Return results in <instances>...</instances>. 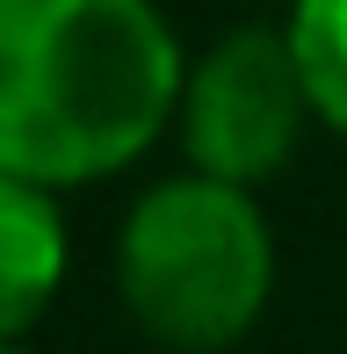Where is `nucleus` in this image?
Segmentation results:
<instances>
[{
    "label": "nucleus",
    "mask_w": 347,
    "mask_h": 354,
    "mask_svg": "<svg viewBox=\"0 0 347 354\" xmlns=\"http://www.w3.org/2000/svg\"><path fill=\"white\" fill-rule=\"evenodd\" d=\"M181 44L152 0H0V174L87 188L181 109Z\"/></svg>",
    "instance_id": "nucleus-1"
},
{
    "label": "nucleus",
    "mask_w": 347,
    "mask_h": 354,
    "mask_svg": "<svg viewBox=\"0 0 347 354\" xmlns=\"http://www.w3.org/2000/svg\"><path fill=\"white\" fill-rule=\"evenodd\" d=\"M116 289L167 354H225L261 326L275 289V239L254 188L174 174L145 188L116 239Z\"/></svg>",
    "instance_id": "nucleus-2"
},
{
    "label": "nucleus",
    "mask_w": 347,
    "mask_h": 354,
    "mask_svg": "<svg viewBox=\"0 0 347 354\" xmlns=\"http://www.w3.org/2000/svg\"><path fill=\"white\" fill-rule=\"evenodd\" d=\"M311 123V94L282 29H232L196 58L181 87V145L196 174L254 188L297 152Z\"/></svg>",
    "instance_id": "nucleus-3"
},
{
    "label": "nucleus",
    "mask_w": 347,
    "mask_h": 354,
    "mask_svg": "<svg viewBox=\"0 0 347 354\" xmlns=\"http://www.w3.org/2000/svg\"><path fill=\"white\" fill-rule=\"evenodd\" d=\"M66 217L51 188L0 174V347H15L66 289Z\"/></svg>",
    "instance_id": "nucleus-4"
},
{
    "label": "nucleus",
    "mask_w": 347,
    "mask_h": 354,
    "mask_svg": "<svg viewBox=\"0 0 347 354\" xmlns=\"http://www.w3.org/2000/svg\"><path fill=\"white\" fill-rule=\"evenodd\" d=\"M290 51L304 73L311 116L347 138V0H290Z\"/></svg>",
    "instance_id": "nucleus-5"
},
{
    "label": "nucleus",
    "mask_w": 347,
    "mask_h": 354,
    "mask_svg": "<svg viewBox=\"0 0 347 354\" xmlns=\"http://www.w3.org/2000/svg\"><path fill=\"white\" fill-rule=\"evenodd\" d=\"M0 354H22V347H0Z\"/></svg>",
    "instance_id": "nucleus-6"
}]
</instances>
